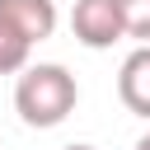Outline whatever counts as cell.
Returning a JSON list of instances; mask_svg holds the SVG:
<instances>
[{
    "instance_id": "6da1fadb",
    "label": "cell",
    "mask_w": 150,
    "mask_h": 150,
    "mask_svg": "<svg viewBox=\"0 0 150 150\" xmlns=\"http://www.w3.org/2000/svg\"><path fill=\"white\" fill-rule=\"evenodd\" d=\"M80 103V84L75 75L61 66V61H38V66H23L19 80H14V112L23 127H61Z\"/></svg>"
},
{
    "instance_id": "ba28073f",
    "label": "cell",
    "mask_w": 150,
    "mask_h": 150,
    "mask_svg": "<svg viewBox=\"0 0 150 150\" xmlns=\"http://www.w3.org/2000/svg\"><path fill=\"white\" fill-rule=\"evenodd\" d=\"M66 150H94V145H66Z\"/></svg>"
},
{
    "instance_id": "277c9868",
    "label": "cell",
    "mask_w": 150,
    "mask_h": 150,
    "mask_svg": "<svg viewBox=\"0 0 150 150\" xmlns=\"http://www.w3.org/2000/svg\"><path fill=\"white\" fill-rule=\"evenodd\" d=\"M117 98L127 112L150 122V42H136V52H127L117 70Z\"/></svg>"
},
{
    "instance_id": "52a82bcc",
    "label": "cell",
    "mask_w": 150,
    "mask_h": 150,
    "mask_svg": "<svg viewBox=\"0 0 150 150\" xmlns=\"http://www.w3.org/2000/svg\"><path fill=\"white\" fill-rule=\"evenodd\" d=\"M136 150H150V131H145V136H141V141H136Z\"/></svg>"
},
{
    "instance_id": "3957f363",
    "label": "cell",
    "mask_w": 150,
    "mask_h": 150,
    "mask_svg": "<svg viewBox=\"0 0 150 150\" xmlns=\"http://www.w3.org/2000/svg\"><path fill=\"white\" fill-rule=\"evenodd\" d=\"M0 19H5L14 33H23L33 47L47 42V38L56 33V23H61L56 0H0Z\"/></svg>"
},
{
    "instance_id": "8992f818",
    "label": "cell",
    "mask_w": 150,
    "mask_h": 150,
    "mask_svg": "<svg viewBox=\"0 0 150 150\" xmlns=\"http://www.w3.org/2000/svg\"><path fill=\"white\" fill-rule=\"evenodd\" d=\"M122 14V33L136 42H150V0H117Z\"/></svg>"
},
{
    "instance_id": "7a4b0ae2",
    "label": "cell",
    "mask_w": 150,
    "mask_h": 150,
    "mask_svg": "<svg viewBox=\"0 0 150 150\" xmlns=\"http://www.w3.org/2000/svg\"><path fill=\"white\" fill-rule=\"evenodd\" d=\"M70 33L80 47L89 52H103L112 42H122V14H117V0H75L70 9Z\"/></svg>"
},
{
    "instance_id": "5b68a950",
    "label": "cell",
    "mask_w": 150,
    "mask_h": 150,
    "mask_svg": "<svg viewBox=\"0 0 150 150\" xmlns=\"http://www.w3.org/2000/svg\"><path fill=\"white\" fill-rule=\"evenodd\" d=\"M28 56H33V42L0 19V75H19L28 66Z\"/></svg>"
}]
</instances>
